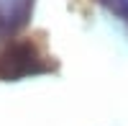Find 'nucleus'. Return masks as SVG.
I'll return each mask as SVG.
<instances>
[{
  "instance_id": "1",
  "label": "nucleus",
  "mask_w": 128,
  "mask_h": 126,
  "mask_svg": "<svg viewBox=\"0 0 128 126\" xmlns=\"http://www.w3.org/2000/svg\"><path fill=\"white\" fill-rule=\"evenodd\" d=\"M51 65L41 54L34 39H16L0 46V80L3 82H18L31 75H44Z\"/></svg>"
},
{
  "instance_id": "2",
  "label": "nucleus",
  "mask_w": 128,
  "mask_h": 126,
  "mask_svg": "<svg viewBox=\"0 0 128 126\" xmlns=\"http://www.w3.org/2000/svg\"><path fill=\"white\" fill-rule=\"evenodd\" d=\"M31 13L34 0H0V39H10L26 28Z\"/></svg>"
},
{
  "instance_id": "3",
  "label": "nucleus",
  "mask_w": 128,
  "mask_h": 126,
  "mask_svg": "<svg viewBox=\"0 0 128 126\" xmlns=\"http://www.w3.org/2000/svg\"><path fill=\"white\" fill-rule=\"evenodd\" d=\"M102 3H105L108 10H113L118 18L128 21V0H102Z\"/></svg>"
}]
</instances>
